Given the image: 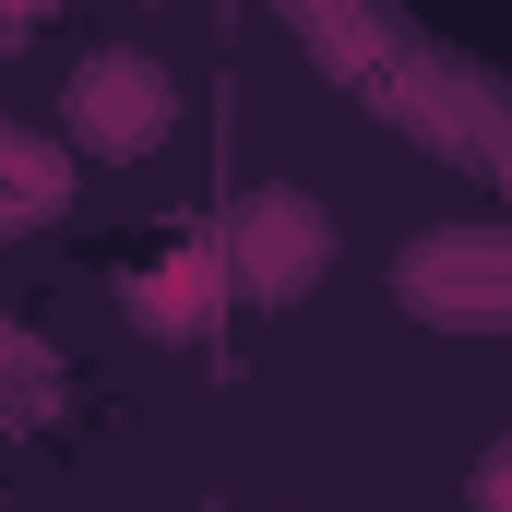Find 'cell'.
Segmentation results:
<instances>
[{
	"label": "cell",
	"mask_w": 512,
	"mask_h": 512,
	"mask_svg": "<svg viewBox=\"0 0 512 512\" xmlns=\"http://www.w3.org/2000/svg\"><path fill=\"white\" fill-rule=\"evenodd\" d=\"M167 131H179V84H167V60H143V48H96V60L72 72V143H84V155L131 167V155H155Z\"/></svg>",
	"instance_id": "6da1fadb"
},
{
	"label": "cell",
	"mask_w": 512,
	"mask_h": 512,
	"mask_svg": "<svg viewBox=\"0 0 512 512\" xmlns=\"http://www.w3.org/2000/svg\"><path fill=\"white\" fill-rule=\"evenodd\" d=\"M393 286H405V310H417V322H453V334H489V322H512V239H489V227H453V239H417Z\"/></svg>",
	"instance_id": "7a4b0ae2"
},
{
	"label": "cell",
	"mask_w": 512,
	"mask_h": 512,
	"mask_svg": "<svg viewBox=\"0 0 512 512\" xmlns=\"http://www.w3.org/2000/svg\"><path fill=\"white\" fill-rule=\"evenodd\" d=\"M322 262H334V227H322V203H298V191H251V203L227 215V274H239L251 298L322 286Z\"/></svg>",
	"instance_id": "3957f363"
},
{
	"label": "cell",
	"mask_w": 512,
	"mask_h": 512,
	"mask_svg": "<svg viewBox=\"0 0 512 512\" xmlns=\"http://www.w3.org/2000/svg\"><path fill=\"white\" fill-rule=\"evenodd\" d=\"M215 310H227V274H215V262H155V274L131 286V322H143V334H167V346H191Z\"/></svg>",
	"instance_id": "277c9868"
},
{
	"label": "cell",
	"mask_w": 512,
	"mask_h": 512,
	"mask_svg": "<svg viewBox=\"0 0 512 512\" xmlns=\"http://www.w3.org/2000/svg\"><path fill=\"white\" fill-rule=\"evenodd\" d=\"M477 512H512V441L477 453Z\"/></svg>",
	"instance_id": "5b68a950"
}]
</instances>
